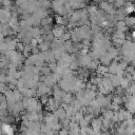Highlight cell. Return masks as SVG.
<instances>
[{"mask_svg":"<svg viewBox=\"0 0 135 135\" xmlns=\"http://www.w3.org/2000/svg\"><path fill=\"white\" fill-rule=\"evenodd\" d=\"M23 107L27 112H42V103L35 97H24L22 100Z\"/></svg>","mask_w":135,"mask_h":135,"instance_id":"1","label":"cell"},{"mask_svg":"<svg viewBox=\"0 0 135 135\" xmlns=\"http://www.w3.org/2000/svg\"><path fill=\"white\" fill-rule=\"evenodd\" d=\"M77 79H78V77H75V76L68 77V78H62L58 83H59V86L62 90H64L66 93H73Z\"/></svg>","mask_w":135,"mask_h":135,"instance_id":"2","label":"cell"},{"mask_svg":"<svg viewBox=\"0 0 135 135\" xmlns=\"http://www.w3.org/2000/svg\"><path fill=\"white\" fill-rule=\"evenodd\" d=\"M44 59L41 56V54H32L31 56H28L25 61H24V65H32V66H43L44 65Z\"/></svg>","mask_w":135,"mask_h":135,"instance_id":"3","label":"cell"},{"mask_svg":"<svg viewBox=\"0 0 135 135\" xmlns=\"http://www.w3.org/2000/svg\"><path fill=\"white\" fill-rule=\"evenodd\" d=\"M17 43H18V41L15 38H13L11 36H7L5 38V40L1 43V53H5L6 51L16 50Z\"/></svg>","mask_w":135,"mask_h":135,"instance_id":"4","label":"cell"},{"mask_svg":"<svg viewBox=\"0 0 135 135\" xmlns=\"http://www.w3.org/2000/svg\"><path fill=\"white\" fill-rule=\"evenodd\" d=\"M122 97H123V103L126 105V109L132 114H135V96L126 94Z\"/></svg>","mask_w":135,"mask_h":135,"instance_id":"5","label":"cell"},{"mask_svg":"<svg viewBox=\"0 0 135 135\" xmlns=\"http://www.w3.org/2000/svg\"><path fill=\"white\" fill-rule=\"evenodd\" d=\"M51 6H52V9L54 13H56L57 15L63 16V11H64V6H65L64 0H53L51 3Z\"/></svg>","mask_w":135,"mask_h":135,"instance_id":"6","label":"cell"},{"mask_svg":"<svg viewBox=\"0 0 135 135\" xmlns=\"http://www.w3.org/2000/svg\"><path fill=\"white\" fill-rule=\"evenodd\" d=\"M99 7H100V9H102L108 15H115L116 12H117V9L115 8V5L113 3H110V2H107V1L100 2Z\"/></svg>","mask_w":135,"mask_h":135,"instance_id":"7","label":"cell"},{"mask_svg":"<svg viewBox=\"0 0 135 135\" xmlns=\"http://www.w3.org/2000/svg\"><path fill=\"white\" fill-rule=\"evenodd\" d=\"M101 109H102V108L100 107V104L97 102V100H96V99L92 100V101H91V103L86 107L88 113L92 114L93 116H97V115H99V114H100V112H101Z\"/></svg>","mask_w":135,"mask_h":135,"instance_id":"8","label":"cell"},{"mask_svg":"<svg viewBox=\"0 0 135 135\" xmlns=\"http://www.w3.org/2000/svg\"><path fill=\"white\" fill-rule=\"evenodd\" d=\"M51 93H52V88L47 86L42 81H39V83L37 84V96L40 97L42 95H50Z\"/></svg>","mask_w":135,"mask_h":135,"instance_id":"9","label":"cell"},{"mask_svg":"<svg viewBox=\"0 0 135 135\" xmlns=\"http://www.w3.org/2000/svg\"><path fill=\"white\" fill-rule=\"evenodd\" d=\"M65 94H66V92H65L64 90H62L59 85H55V86H54V89H53V97H54L58 102H60V103L62 102V100H63Z\"/></svg>","mask_w":135,"mask_h":135,"instance_id":"10","label":"cell"},{"mask_svg":"<svg viewBox=\"0 0 135 135\" xmlns=\"http://www.w3.org/2000/svg\"><path fill=\"white\" fill-rule=\"evenodd\" d=\"M78 61L80 63V66H84V68H89L93 58L91 57V55L88 53V54H84V55H78Z\"/></svg>","mask_w":135,"mask_h":135,"instance_id":"11","label":"cell"},{"mask_svg":"<svg viewBox=\"0 0 135 135\" xmlns=\"http://www.w3.org/2000/svg\"><path fill=\"white\" fill-rule=\"evenodd\" d=\"M116 114H117L118 119H119L120 122L126 121V120H128V119H131V118H132V115H133V114H132L131 112H129L127 109H120L119 111L116 112Z\"/></svg>","mask_w":135,"mask_h":135,"instance_id":"12","label":"cell"},{"mask_svg":"<svg viewBox=\"0 0 135 135\" xmlns=\"http://www.w3.org/2000/svg\"><path fill=\"white\" fill-rule=\"evenodd\" d=\"M12 18V12L5 8H1L0 11V19H1V24H7Z\"/></svg>","mask_w":135,"mask_h":135,"instance_id":"13","label":"cell"},{"mask_svg":"<svg viewBox=\"0 0 135 135\" xmlns=\"http://www.w3.org/2000/svg\"><path fill=\"white\" fill-rule=\"evenodd\" d=\"M41 56L43 57L44 61L47 62V63H51V62H55L56 61V57H55V54L53 52V50H47V51H44V52H41L40 53Z\"/></svg>","mask_w":135,"mask_h":135,"instance_id":"14","label":"cell"},{"mask_svg":"<svg viewBox=\"0 0 135 135\" xmlns=\"http://www.w3.org/2000/svg\"><path fill=\"white\" fill-rule=\"evenodd\" d=\"M68 2L71 5V7L75 9H82L85 7V4H86L85 0H69Z\"/></svg>","mask_w":135,"mask_h":135,"instance_id":"15","label":"cell"},{"mask_svg":"<svg viewBox=\"0 0 135 135\" xmlns=\"http://www.w3.org/2000/svg\"><path fill=\"white\" fill-rule=\"evenodd\" d=\"M59 104H60V102H58V101L53 97V98H50V99H49V101H47V103H46L45 105H46V109H47L49 112H55V111L59 108Z\"/></svg>","mask_w":135,"mask_h":135,"instance_id":"16","label":"cell"},{"mask_svg":"<svg viewBox=\"0 0 135 135\" xmlns=\"http://www.w3.org/2000/svg\"><path fill=\"white\" fill-rule=\"evenodd\" d=\"M65 32H66V31H65V27H64L63 25H59V24L55 25V26L53 27V30H52L53 35H54L55 38H57V39H59Z\"/></svg>","mask_w":135,"mask_h":135,"instance_id":"17","label":"cell"},{"mask_svg":"<svg viewBox=\"0 0 135 135\" xmlns=\"http://www.w3.org/2000/svg\"><path fill=\"white\" fill-rule=\"evenodd\" d=\"M41 80H42V82H43L44 84H46V85H47V86H50V88L55 86V83L57 82V80L55 79V77H54V75H53V74H52V75L42 76Z\"/></svg>","mask_w":135,"mask_h":135,"instance_id":"18","label":"cell"},{"mask_svg":"<svg viewBox=\"0 0 135 135\" xmlns=\"http://www.w3.org/2000/svg\"><path fill=\"white\" fill-rule=\"evenodd\" d=\"M53 114H54L60 121L68 118V116H66V111H65V109H64L63 107H59L55 112H53Z\"/></svg>","mask_w":135,"mask_h":135,"instance_id":"19","label":"cell"},{"mask_svg":"<svg viewBox=\"0 0 135 135\" xmlns=\"http://www.w3.org/2000/svg\"><path fill=\"white\" fill-rule=\"evenodd\" d=\"M28 129L31 131H33L36 135L41 133V123L40 121H31L28 124Z\"/></svg>","mask_w":135,"mask_h":135,"instance_id":"20","label":"cell"},{"mask_svg":"<svg viewBox=\"0 0 135 135\" xmlns=\"http://www.w3.org/2000/svg\"><path fill=\"white\" fill-rule=\"evenodd\" d=\"M77 74H78V78H80V79H82V80H85V79L90 76V71L88 70V68L80 66V68L77 70Z\"/></svg>","mask_w":135,"mask_h":135,"instance_id":"21","label":"cell"},{"mask_svg":"<svg viewBox=\"0 0 135 135\" xmlns=\"http://www.w3.org/2000/svg\"><path fill=\"white\" fill-rule=\"evenodd\" d=\"M2 133L4 135H14L15 129L13 128L12 123H5V122H3V124H2Z\"/></svg>","mask_w":135,"mask_h":135,"instance_id":"22","label":"cell"},{"mask_svg":"<svg viewBox=\"0 0 135 135\" xmlns=\"http://www.w3.org/2000/svg\"><path fill=\"white\" fill-rule=\"evenodd\" d=\"M110 78H111V80H112L113 84L115 85V88H117V86H120L121 81H122V78H123V75L111 74V75H110Z\"/></svg>","mask_w":135,"mask_h":135,"instance_id":"23","label":"cell"},{"mask_svg":"<svg viewBox=\"0 0 135 135\" xmlns=\"http://www.w3.org/2000/svg\"><path fill=\"white\" fill-rule=\"evenodd\" d=\"M62 107L65 109V111H66V116H68V118H69V119H71V118H72V117H73V116L78 112V111H77V110H76L72 104H63Z\"/></svg>","mask_w":135,"mask_h":135,"instance_id":"24","label":"cell"},{"mask_svg":"<svg viewBox=\"0 0 135 135\" xmlns=\"http://www.w3.org/2000/svg\"><path fill=\"white\" fill-rule=\"evenodd\" d=\"M107 73H109V66L107 65H103V64H100L97 69H96V75L98 76H104Z\"/></svg>","mask_w":135,"mask_h":135,"instance_id":"25","label":"cell"},{"mask_svg":"<svg viewBox=\"0 0 135 135\" xmlns=\"http://www.w3.org/2000/svg\"><path fill=\"white\" fill-rule=\"evenodd\" d=\"M115 27H116V30H118V31H122V32H127V31H128V25H127V23L124 22V20L117 21L116 24H115Z\"/></svg>","mask_w":135,"mask_h":135,"instance_id":"26","label":"cell"},{"mask_svg":"<svg viewBox=\"0 0 135 135\" xmlns=\"http://www.w3.org/2000/svg\"><path fill=\"white\" fill-rule=\"evenodd\" d=\"M83 118H84V113H83L82 111H78V112L71 118V120H72V121H75V122H77V123H79Z\"/></svg>","mask_w":135,"mask_h":135,"instance_id":"27","label":"cell"},{"mask_svg":"<svg viewBox=\"0 0 135 135\" xmlns=\"http://www.w3.org/2000/svg\"><path fill=\"white\" fill-rule=\"evenodd\" d=\"M1 111H8V102L4 94L1 95V105H0Z\"/></svg>","mask_w":135,"mask_h":135,"instance_id":"28","label":"cell"},{"mask_svg":"<svg viewBox=\"0 0 135 135\" xmlns=\"http://www.w3.org/2000/svg\"><path fill=\"white\" fill-rule=\"evenodd\" d=\"M39 69L40 74H42V76H46V75H51V68L49 65H43V66H37Z\"/></svg>","mask_w":135,"mask_h":135,"instance_id":"29","label":"cell"},{"mask_svg":"<svg viewBox=\"0 0 135 135\" xmlns=\"http://www.w3.org/2000/svg\"><path fill=\"white\" fill-rule=\"evenodd\" d=\"M74 99H75V98L73 97V95H72L71 93H66L61 103H62V105H63V104H71V103L74 101Z\"/></svg>","mask_w":135,"mask_h":135,"instance_id":"30","label":"cell"},{"mask_svg":"<svg viewBox=\"0 0 135 135\" xmlns=\"http://www.w3.org/2000/svg\"><path fill=\"white\" fill-rule=\"evenodd\" d=\"M55 21H56V23L59 24V25H64V24L69 23L68 20H66V17L61 16V15H57V16L55 17Z\"/></svg>","mask_w":135,"mask_h":135,"instance_id":"31","label":"cell"},{"mask_svg":"<svg viewBox=\"0 0 135 135\" xmlns=\"http://www.w3.org/2000/svg\"><path fill=\"white\" fill-rule=\"evenodd\" d=\"M112 38H118V39H124V40H126L127 35H126V32L116 30L115 32H113V36H112Z\"/></svg>","mask_w":135,"mask_h":135,"instance_id":"32","label":"cell"},{"mask_svg":"<svg viewBox=\"0 0 135 135\" xmlns=\"http://www.w3.org/2000/svg\"><path fill=\"white\" fill-rule=\"evenodd\" d=\"M51 42H47V41H43V42H41V43H39L38 44V47H39V50H40V52H44V51H47V50H50V47H51Z\"/></svg>","mask_w":135,"mask_h":135,"instance_id":"33","label":"cell"},{"mask_svg":"<svg viewBox=\"0 0 135 135\" xmlns=\"http://www.w3.org/2000/svg\"><path fill=\"white\" fill-rule=\"evenodd\" d=\"M124 22L127 23L128 27H132L135 25V17H132V16H126L124 18Z\"/></svg>","mask_w":135,"mask_h":135,"instance_id":"34","label":"cell"},{"mask_svg":"<svg viewBox=\"0 0 135 135\" xmlns=\"http://www.w3.org/2000/svg\"><path fill=\"white\" fill-rule=\"evenodd\" d=\"M37 3H38V6H39V7H41V8H46V9H47V8L51 6V3H52V2H50V0H38Z\"/></svg>","mask_w":135,"mask_h":135,"instance_id":"35","label":"cell"},{"mask_svg":"<svg viewBox=\"0 0 135 135\" xmlns=\"http://www.w3.org/2000/svg\"><path fill=\"white\" fill-rule=\"evenodd\" d=\"M124 8H126L128 15H130V14H132V13L135 12V5L133 3H131V2H127L124 4Z\"/></svg>","mask_w":135,"mask_h":135,"instance_id":"36","label":"cell"},{"mask_svg":"<svg viewBox=\"0 0 135 135\" xmlns=\"http://www.w3.org/2000/svg\"><path fill=\"white\" fill-rule=\"evenodd\" d=\"M52 22H53V19H52V17H50V16H47V17H45V18H43L42 20H41V26H45V25H52Z\"/></svg>","mask_w":135,"mask_h":135,"instance_id":"37","label":"cell"},{"mask_svg":"<svg viewBox=\"0 0 135 135\" xmlns=\"http://www.w3.org/2000/svg\"><path fill=\"white\" fill-rule=\"evenodd\" d=\"M112 102L113 103H116V104H121V103H123V97L122 96H120V95H115L114 97H113V99H112Z\"/></svg>","mask_w":135,"mask_h":135,"instance_id":"38","label":"cell"},{"mask_svg":"<svg viewBox=\"0 0 135 135\" xmlns=\"http://www.w3.org/2000/svg\"><path fill=\"white\" fill-rule=\"evenodd\" d=\"M91 31H92L93 35L101 33V26L98 25V24H91Z\"/></svg>","mask_w":135,"mask_h":135,"instance_id":"39","label":"cell"},{"mask_svg":"<svg viewBox=\"0 0 135 135\" xmlns=\"http://www.w3.org/2000/svg\"><path fill=\"white\" fill-rule=\"evenodd\" d=\"M14 93H15V98H16V100H17V101H22V100H23L24 95H23V94H22L18 89L14 90Z\"/></svg>","mask_w":135,"mask_h":135,"instance_id":"40","label":"cell"},{"mask_svg":"<svg viewBox=\"0 0 135 135\" xmlns=\"http://www.w3.org/2000/svg\"><path fill=\"white\" fill-rule=\"evenodd\" d=\"M1 3H2L3 8H5V9L11 11V9L13 8V4H12V1H11V0H4V1H2Z\"/></svg>","mask_w":135,"mask_h":135,"instance_id":"41","label":"cell"},{"mask_svg":"<svg viewBox=\"0 0 135 135\" xmlns=\"http://www.w3.org/2000/svg\"><path fill=\"white\" fill-rule=\"evenodd\" d=\"M99 62H100L99 60H97V59H93L92 62H91V64H90V66H89V69H91V70H93V71H94V70L96 71V69L100 65Z\"/></svg>","mask_w":135,"mask_h":135,"instance_id":"42","label":"cell"},{"mask_svg":"<svg viewBox=\"0 0 135 135\" xmlns=\"http://www.w3.org/2000/svg\"><path fill=\"white\" fill-rule=\"evenodd\" d=\"M128 92L130 95H134L135 96V81H132L129 89H128Z\"/></svg>","mask_w":135,"mask_h":135,"instance_id":"43","label":"cell"},{"mask_svg":"<svg viewBox=\"0 0 135 135\" xmlns=\"http://www.w3.org/2000/svg\"><path fill=\"white\" fill-rule=\"evenodd\" d=\"M126 3H127V2H126L124 0H115L113 4L115 5V7H118V8H119V7L124 6V4H126Z\"/></svg>","mask_w":135,"mask_h":135,"instance_id":"44","label":"cell"},{"mask_svg":"<svg viewBox=\"0 0 135 135\" xmlns=\"http://www.w3.org/2000/svg\"><path fill=\"white\" fill-rule=\"evenodd\" d=\"M86 9H88L89 14L91 15V14L96 13V12H97L99 8H97V6H96V5H90V6H88V7H86Z\"/></svg>","mask_w":135,"mask_h":135,"instance_id":"45","label":"cell"},{"mask_svg":"<svg viewBox=\"0 0 135 135\" xmlns=\"http://www.w3.org/2000/svg\"><path fill=\"white\" fill-rule=\"evenodd\" d=\"M49 99H50L49 95H42V96H40V102L42 104H46L47 101H49Z\"/></svg>","mask_w":135,"mask_h":135,"instance_id":"46","label":"cell"},{"mask_svg":"<svg viewBox=\"0 0 135 135\" xmlns=\"http://www.w3.org/2000/svg\"><path fill=\"white\" fill-rule=\"evenodd\" d=\"M89 124H90V122H89V121H88L85 118H83V119H82V120L79 122V127H80V128H83V127H88Z\"/></svg>","mask_w":135,"mask_h":135,"instance_id":"47","label":"cell"},{"mask_svg":"<svg viewBox=\"0 0 135 135\" xmlns=\"http://www.w3.org/2000/svg\"><path fill=\"white\" fill-rule=\"evenodd\" d=\"M59 135H70V134H69V130L62 128V129L59 131Z\"/></svg>","mask_w":135,"mask_h":135,"instance_id":"48","label":"cell"},{"mask_svg":"<svg viewBox=\"0 0 135 135\" xmlns=\"http://www.w3.org/2000/svg\"><path fill=\"white\" fill-rule=\"evenodd\" d=\"M100 135H112V133L111 132H109V131H107V132H101V134Z\"/></svg>","mask_w":135,"mask_h":135,"instance_id":"49","label":"cell"},{"mask_svg":"<svg viewBox=\"0 0 135 135\" xmlns=\"http://www.w3.org/2000/svg\"><path fill=\"white\" fill-rule=\"evenodd\" d=\"M124 1H126V2H129V0H124Z\"/></svg>","mask_w":135,"mask_h":135,"instance_id":"50","label":"cell"},{"mask_svg":"<svg viewBox=\"0 0 135 135\" xmlns=\"http://www.w3.org/2000/svg\"><path fill=\"white\" fill-rule=\"evenodd\" d=\"M2 1H4V0H1V2H2Z\"/></svg>","mask_w":135,"mask_h":135,"instance_id":"51","label":"cell"},{"mask_svg":"<svg viewBox=\"0 0 135 135\" xmlns=\"http://www.w3.org/2000/svg\"><path fill=\"white\" fill-rule=\"evenodd\" d=\"M134 5H135V3H134Z\"/></svg>","mask_w":135,"mask_h":135,"instance_id":"52","label":"cell"}]
</instances>
